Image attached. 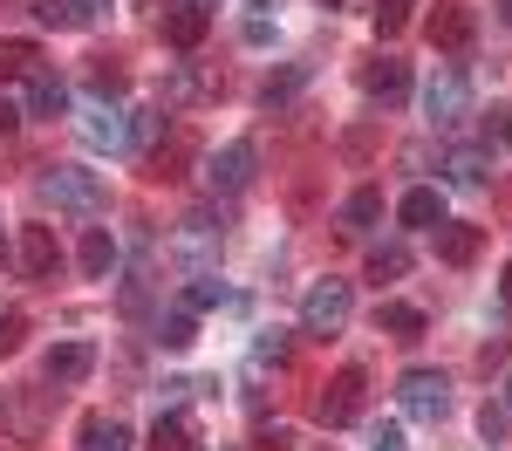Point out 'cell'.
<instances>
[{"instance_id":"cell-1","label":"cell","mask_w":512,"mask_h":451,"mask_svg":"<svg viewBox=\"0 0 512 451\" xmlns=\"http://www.w3.org/2000/svg\"><path fill=\"white\" fill-rule=\"evenodd\" d=\"M35 199L55 205V212H76V219H96L110 192H103V178L82 171V164H48V171L35 178Z\"/></svg>"},{"instance_id":"cell-2","label":"cell","mask_w":512,"mask_h":451,"mask_svg":"<svg viewBox=\"0 0 512 451\" xmlns=\"http://www.w3.org/2000/svg\"><path fill=\"white\" fill-rule=\"evenodd\" d=\"M219 240H226V219H219L212 205H192V212L171 226V253H178L185 274H212V267H219Z\"/></svg>"},{"instance_id":"cell-3","label":"cell","mask_w":512,"mask_h":451,"mask_svg":"<svg viewBox=\"0 0 512 451\" xmlns=\"http://www.w3.org/2000/svg\"><path fill=\"white\" fill-rule=\"evenodd\" d=\"M396 404H403V417H417V424H444L451 417V376L444 369H403L396 376Z\"/></svg>"},{"instance_id":"cell-4","label":"cell","mask_w":512,"mask_h":451,"mask_svg":"<svg viewBox=\"0 0 512 451\" xmlns=\"http://www.w3.org/2000/svg\"><path fill=\"white\" fill-rule=\"evenodd\" d=\"M349 315H355V287H349V281H335V274H328V281H315L308 294H301V335H321V342H328V335L349 322Z\"/></svg>"},{"instance_id":"cell-5","label":"cell","mask_w":512,"mask_h":451,"mask_svg":"<svg viewBox=\"0 0 512 451\" xmlns=\"http://www.w3.org/2000/svg\"><path fill=\"white\" fill-rule=\"evenodd\" d=\"M76 137L96 151V158H123V151H130V117H123L110 96H96V103L76 110Z\"/></svg>"},{"instance_id":"cell-6","label":"cell","mask_w":512,"mask_h":451,"mask_svg":"<svg viewBox=\"0 0 512 451\" xmlns=\"http://www.w3.org/2000/svg\"><path fill=\"white\" fill-rule=\"evenodd\" d=\"M362 404H369V376H362V363H349L328 376V390L315 397V417L328 431H342V424H362Z\"/></svg>"},{"instance_id":"cell-7","label":"cell","mask_w":512,"mask_h":451,"mask_svg":"<svg viewBox=\"0 0 512 451\" xmlns=\"http://www.w3.org/2000/svg\"><path fill=\"white\" fill-rule=\"evenodd\" d=\"M253 178H260V144H253V137H233V144L205 151V185H212V192L233 199V192L253 185Z\"/></svg>"},{"instance_id":"cell-8","label":"cell","mask_w":512,"mask_h":451,"mask_svg":"<svg viewBox=\"0 0 512 451\" xmlns=\"http://www.w3.org/2000/svg\"><path fill=\"white\" fill-rule=\"evenodd\" d=\"M424 117H431L437 130L472 117V82H465V69H444V76L424 82Z\"/></svg>"},{"instance_id":"cell-9","label":"cell","mask_w":512,"mask_h":451,"mask_svg":"<svg viewBox=\"0 0 512 451\" xmlns=\"http://www.w3.org/2000/svg\"><path fill=\"white\" fill-rule=\"evenodd\" d=\"M205 28H212V0H164V41L178 55H198Z\"/></svg>"},{"instance_id":"cell-10","label":"cell","mask_w":512,"mask_h":451,"mask_svg":"<svg viewBox=\"0 0 512 451\" xmlns=\"http://www.w3.org/2000/svg\"><path fill=\"white\" fill-rule=\"evenodd\" d=\"M89 369H96V342H55L48 356H41V376L55 383V390H76V383H89Z\"/></svg>"},{"instance_id":"cell-11","label":"cell","mask_w":512,"mask_h":451,"mask_svg":"<svg viewBox=\"0 0 512 451\" xmlns=\"http://www.w3.org/2000/svg\"><path fill=\"white\" fill-rule=\"evenodd\" d=\"M472 35H478V21H472L465 0H437V7H431V41L444 48V55H465Z\"/></svg>"},{"instance_id":"cell-12","label":"cell","mask_w":512,"mask_h":451,"mask_svg":"<svg viewBox=\"0 0 512 451\" xmlns=\"http://www.w3.org/2000/svg\"><path fill=\"white\" fill-rule=\"evenodd\" d=\"M362 96H369V103H383V110H396V103L410 96V62H396V55H376V62L362 69Z\"/></svg>"},{"instance_id":"cell-13","label":"cell","mask_w":512,"mask_h":451,"mask_svg":"<svg viewBox=\"0 0 512 451\" xmlns=\"http://www.w3.org/2000/svg\"><path fill=\"white\" fill-rule=\"evenodd\" d=\"M21 274H28V281H55V274H62L55 226H21Z\"/></svg>"},{"instance_id":"cell-14","label":"cell","mask_w":512,"mask_h":451,"mask_svg":"<svg viewBox=\"0 0 512 451\" xmlns=\"http://www.w3.org/2000/svg\"><path fill=\"white\" fill-rule=\"evenodd\" d=\"M21 117H41V123L69 117V82L48 76V69H35V76H28V89H21Z\"/></svg>"},{"instance_id":"cell-15","label":"cell","mask_w":512,"mask_h":451,"mask_svg":"<svg viewBox=\"0 0 512 451\" xmlns=\"http://www.w3.org/2000/svg\"><path fill=\"white\" fill-rule=\"evenodd\" d=\"M431 233H437V260H444V267H472L478 253H485V226L444 219V226H431Z\"/></svg>"},{"instance_id":"cell-16","label":"cell","mask_w":512,"mask_h":451,"mask_svg":"<svg viewBox=\"0 0 512 451\" xmlns=\"http://www.w3.org/2000/svg\"><path fill=\"white\" fill-rule=\"evenodd\" d=\"M76 445H82V451H130L137 438H130V424H123V417H110V410H89V417L76 424Z\"/></svg>"},{"instance_id":"cell-17","label":"cell","mask_w":512,"mask_h":451,"mask_svg":"<svg viewBox=\"0 0 512 451\" xmlns=\"http://www.w3.org/2000/svg\"><path fill=\"white\" fill-rule=\"evenodd\" d=\"M396 219H403L410 233H431V226H444V192H437V185H410V192L396 199Z\"/></svg>"},{"instance_id":"cell-18","label":"cell","mask_w":512,"mask_h":451,"mask_svg":"<svg viewBox=\"0 0 512 451\" xmlns=\"http://www.w3.org/2000/svg\"><path fill=\"white\" fill-rule=\"evenodd\" d=\"M117 240H110V233H103V226H89V233H82V246H76V267L82 274H89V281H110V274H117Z\"/></svg>"},{"instance_id":"cell-19","label":"cell","mask_w":512,"mask_h":451,"mask_svg":"<svg viewBox=\"0 0 512 451\" xmlns=\"http://www.w3.org/2000/svg\"><path fill=\"white\" fill-rule=\"evenodd\" d=\"M205 96H212V76H205L198 62H171V76H164V103L185 110V103H205Z\"/></svg>"},{"instance_id":"cell-20","label":"cell","mask_w":512,"mask_h":451,"mask_svg":"<svg viewBox=\"0 0 512 451\" xmlns=\"http://www.w3.org/2000/svg\"><path fill=\"white\" fill-rule=\"evenodd\" d=\"M485 171H492V158H485L478 144H451V151H444V185H458V192L485 185Z\"/></svg>"},{"instance_id":"cell-21","label":"cell","mask_w":512,"mask_h":451,"mask_svg":"<svg viewBox=\"0 0 512 451\" xmlns=\"http://www.w3.org/2000/svg\"><path fill=\"white\" fill-rule=\"evenodd\" d=\"M308 76H315L308 62H287V69H274V76L260 82V110H287V103L308 89Z\"/></svg>"},{"instance_id":"cell-22","label":"cell","mask_w":512,"mask_h":451,"mask_svg":"<svg viewBox=\"0 0 512 451\" xmlns=\"http://www.w3.org/2000/svg\"><path fill=\"white\" fill-rule=\"evenodd\" d=\"M376 226H383V192H376V185L349 192V199H342V233H376Z\"/></svg>"},{"instance_id":"cell-23","label":"cell","mask_w":512,"mask_h":451,"mask_svg":"<svg viewBox=\"0 0 512 451\" xmlns=\"http://www.w3.org/2000/svg\"><path fill=\"white\" fill-rule=\"evenodd\" d=\"M376 335L417 342V335H424V308H410V301H376Z\"/></svg>"},{"instance_id":"cell-24","label":"cell","mask_w":512,"mask_h":451,"mask_svg":"<svg viewBox=\"0 0 512 451\" xmlns=\"http://www.w3.org/2000/svg\"><path fill=\"white\" fill-rule=\"evenodd\" d=\"M151 451H198V431L185 410H158V424H151Z\"/></svg>"},{"instance_id":"cell-25","label":"cell","mask_w":512,"mask_h":451,"mask_svg":"<svg viewBox=\"0 0 512 451\" xmlns=\"http://www.w3.org/2000/svg\"><path fill=\"white\" fill-rule=\"evenodd\" d=\"M226 301H233V287L219 281V274H192V281H185V308H192V315H212V308H226Z\"/></svg>"},{"instance_id":"cell-26","label":"cell","mask_w":512,"mask_h":451,"mask_svg":"<svg viewBox=\"0 0 512 451\" xmlns=\"http://www.w3.org/2000/svg\"><path fill=\"white\" fill-rule=\"evenodd\" d=\"M35 21H41V28H55V35H76V28H89L82 0H35Z\"/></svg>"},{"instance_id":"cell-27","label":"cell","mask_w":512,"mask_h":451,"mask_svg":"<svg viewBox=\"0 0 512 451\" xmlns=\"http://www.w3.org/2000/svg\"><path fill=\"white\" fill-rule=\"evenodd\" d=\"M403 274H410V246L403 240L369 246V281H403Z\"/></svg>"},{"instance_id":"cell-28","label":"cell","mask_w":512,"mask_h":451,"mask_svg":"<svg viewBox=\"0 0 512 451\" xmlns=\"http://www.w3.org/2000/svg\"><path fill=\"white\" fill-rule=\"evenodd\" d=\"M158 342H164V349H192V342H198V315L185 308V301H178L171 315H158Z\"/></svg>"},{"instance_id":"cell-29","label":"cell","mask_w":512,"mask_h":451,"mask_svg":"<svg viewBox=\"0 0 512 451\" xmlns=\"http://www.w3.org/2000/svg\"><path fill=\"white\" fill-rule=\"evenodd\" d=\"M294 356V335L287 328H260V342H253V369H287Z\"/></svg>"},{"instance_id":"cell-30","label":"cell","mask_w":512,"mask_h":451,"mask_svg":"<svg viewBox=\"0 0 512 451\" xmlns=\"http://www.w3.org/2000/svg\"><path fill=\"white\" fill-rule=\"evenodd\" d=\"M35 69H41L35 41H0V76H35Z\"/></svg>"},{"instance_id":"cell-31","label":"cell","mask_w":512,"mask_h":451,"mask_svg":"<svg viewBox=\"0 0 512 451\" xmlns=\"http://www.w3.org/2000/svg\"><path fill=\"white\" fill-rule=\"evenodd\" d=\"M410 7H417V0H376V14H369V21H376V35L396 41L403 28H410Z\"/></svg>"},{"instance_id":"cell-32","label":"cell","mask_w":512,"mask_h":451,"mask_svg":"<svg viewBox=\"0 0 512 451\" xmlns=\"http://www.w3.org/2000/svg\"><path fill=\"white\" fill-rule=\"evenodd\" d=\"M21 335H28V315H21V308H7V315H0V363L21 349Z\"/></svg>"},{"instance_id":"cell-33","label":"cell","mask_w":512,"mask_h":451,"mask_svg":"<svg viewBox=\"0 0 512 451\" xmlns=\"http://www.w3.org/2000/svg\"><path fill=\"white\" fill-rule=\"evenodd\" d=\"M158 130H164V110H137V123H130V151H137V144H158Z\"/></svg>"},{"instance_id":"cell-34","label":"cell","mask_w":512,"mask_h":451,"mask_svg":"<svg viewBox=\"0 0 512 451\" xmlns=\"http://www.w3.org/2000/svg\"><path fill=\"white\" fill-rule=\"evenodd\" d=\"M369 451H403V424H369Z\"/></svg>"},{"instance_id":"cell-35","label":"cell","mask_w":512,"mask_h":451,"mask_svg":"<svg viewBox=\"0 0 512 451\" xmlns=\"http://www.w3.org/2000/svg\"><path fill=\"white\" fill-rule=\"evenodd\" d=\"M485 137H499V144L512 151V110H492V117H485Z\"/></svg>"},{"instance_id":"cell-36","label":"cell","mask_w":512,"mask_h":451,"mask_svg":"<svg viewBox=\"0 0 512 451\" xmlns=\"http://www.w3.org/2000/svg\"><path fill=\"white\" fill-rule=\"evenodd\" d=\"M246 41H253V48H267V41H274V21H260V14H253V21H246Z\"/></svg>"},{"instance_id":"cell-37","label":"cell","mask_w":512,"mask_h":451,"mask_svg":"<svg viewBox=\"0 0 512 451\" xmlns=\"http://www.w3.org/2000/svg\"><path fill=\"white\" fill-rule=\"evenodd\" d=\"M0 130H21V103L14 96H0Z\"/></svg>"},{"instance_id":"cell-38","label":"cell","mask_w":512,"mask_h":451,"mask_svg":"<svg viewBox=\"0 0 512 451\" xmlns=\"http://www.w3.org/2000/svg\"><path fill=\"white\" fill-rule=\"evenodd\" d=\"M246 7H253V14H260V21H267V14H274L280 0H246Z\"/></svg>"},{"instance_id":"cell-39","label":"cell","mask_w":512,"mask_h":451,"mask_svg":"<svg viewBox=\"0 0 512 451\" xmlns=\"http://www.w3.org/2000/svg\"><path fill=\"white\" fill-rule=\"evenodd\" d=\"M499 294H506V308H512V260H506V274H499Z\"/></svg>"},{"instance_id":"cell-40","label":"cell","mask_w":512,"mask_h":451,"mask_svg":"<svg viewBox=\"0 0 512 451\" xmlns=\"http://www.w3.org/2000/svg\"><path fill=\"white\" fill-rule=\"evenodd\" d=\"M103 7H110V0H82V14H89V21H96V14H103Z\"/></svg>"},{"instance_id":"cell-41","label":"cell","mask_w":512,"mask_h":451,"mask_svg":"<svg viewBox=\"0 0 512 451\" xmlns=\"http://www.w3.org/2000/svg\"><path fill=\"white\" fill-rule=\"evenodd\" d=\"M499 14H506V28H512V0H499Z\"/></svg>"},{"instance_id":"cell-42","label":"cell","mask_w":512,"mask_h":451,"mask_svg":"<svg viewBox=\"0 0 512 451\" xmlns=\"http://www.w3.org/2000/svg\"><path fill=\"white\" fill-rule=\"evenodd\" d=\"M0 267H7V233H0Z\"/></svg>"},{"instance_id":"cell-43","label":"cell","mask_w":512,"mask_h":451,"mask_svg":"<svg viewBox=\"0 0 512 451\" xmlns=\"http://www.w3.org/2000/svg\"><path fill=\"white\" fill-rule=\"evenodd\" d=\"M506 410H512V376H506Z\"/></svg>"},{"instance_id":"cell-44","label":"cell","mask_w":512,"mask_h":451,"mask_svg":"<svg viewBox=\"0 0 512 451\" xmlns=\"http://www.w3.org/2000/svg\"><path fill=\"white\" fill-rule=\"evenodd\" d=\"M321 7H342V0H321Z\"/></svg>"},{"instance_id":"cell-45","label":"cell","mask_w":512,"mask_h":451,"mask_svg":"<svg viewBox=\"0 0 512 451\" xmlns=\"http://www.w3.org/2000/svg\"><path fill=\"white\" fill-rule=\"evenodd\" d=\"M219 451H233V445H219Z\"/></svg>"}]
</instances>
